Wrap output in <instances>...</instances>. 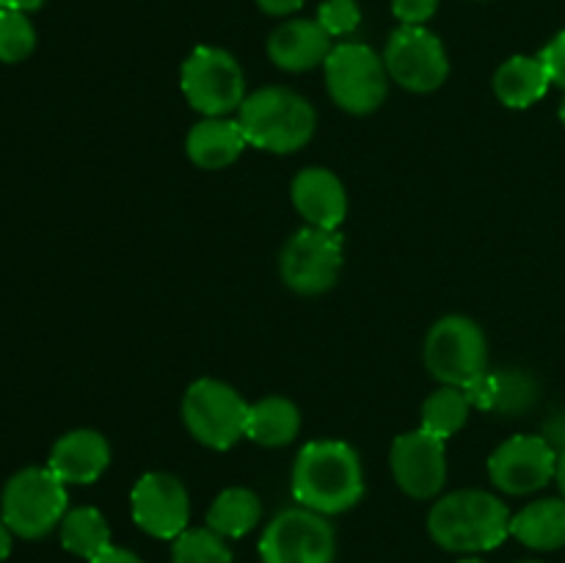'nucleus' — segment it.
Instances as JSON below:
<instances>
[{"instance_id":"nucleus-6","label":"nucleus","mask_w":565,"mask_h":563,"mask_svg":"<svg viewBox=\"0 0 565 563\" xmlns=\"http://www.w3.org/2000/svg\"><path fill=\"white\" fill-rule=\"evenodd\" d=\"M248 406L235 386L218 379H199L182 397V419L199 445L210 450H230L246 436Z\"/></svg>"},{"instance_id":"nucleus-28","label":"nucleus","mask_w":565,"mask_h":563,"mask_svg":"<svg viewBox=\"0 0 565 563\" xmlns=\"http://www.w3.org/2000/svg\"><path fill=\"white\" fill-rule=\"evenodd\" d=\"M318 22L329 31V36H345L362 25V9L356 0H323L318 9Z\"/></svg>"},{"instance_id":"nucleus-34","label":"nucleus","mask_w":565,"mask_h":563,"mask_svg":"<svg viewBox=\"0 0 565 563\" xmlns=\"http://www.w3.org/2000/svg\"><path fill=\"white\" fill-rule=\"evenodd\" d=\"M47 3V0H0V9H14V11H36L42 9V6Z\"/></svg>"},{"instance_id":"nucleus-23","label":"nucleus","mask_w":565,"mask_h":563,"mask_svg":"<svg viewBox=\"0 0 565 563\" xmlns=\"http://www.w3.org/2000/svg\"><path fill=\"white\" fill-rule=\"evenodd\" d=\"M61 533V546L66 552L77 557H86L94 561L97 555H103L105 550H110V528L105 522L103 513L92 506H81L66 511V517L58 524Z\"/></svg>"},{"instance_id":"nucleus-37","label":"nucleus","mask_w":565,"mask_h":563,"mask_svg":"<svg viewBox=\"0 0 565 563\" xmlns=\"http://www.w3.org/2000/svg\"><path fill=\"white\" fill-rule=\"evenodd\" d=\"M458 563H486V561H483V557H461Z\"/></svg>"},{"instance_id":"nucleus-26","label":"nucleus","mask_w":565,"mask_h":563,"mask_svg":"<svg viewBox=\"0 0 565 563\" xmlns=\"http://www.w3.org/2000/svg\"><path fill=\"white\" fill-rule=\"evenodd\" d=\"M539 401V384L527 370L511 368L505 373H494V406L491 412L519 417L522 412L533 408Z\"/></svg>"},{"instance_id":"nucleus-38","label":"nucleus","mask_w":565,"mask_h":563,"mask_svg":"<svg viewBox=\"0 0 565 563\" xmlns=\"http://www.w3.org/2000/svg\"><path fill=\"white\" fill-rule=\"evenodd\" d=\"M561 121L565 125V99L561 103Z\"/></svg>"},{"instance_id":"nucleus-30","label":"nucleus","mask_w":565,"mask_h":563,"mask_svg":"<svg viewBox=\"0 0 565 563\" xmlns=\"http://www.w3.org/2000/svg\"><path fill=\"white\" fill-rule=\"evenodd\" d=\"M541 61H544L552 83L565 88V31L557 33V36L552 39L544 50H541Z\"/></svg>"},{"instance_id":"nucleus-24","label":"nucleus","mask_w":565,"mask_h":563,"mask_svg":"<svg viewBox=\"0 0 565 563\" xmlns=\"http://www.w3.org/2000/svg\"><path fill=\"white\" fill-rule=\"evenodd\" d=\"M469 412H472V403H469L467 392L461 386H445L430 392L423 403V425L428 434L439 436V439H450L452 434L467 425Z\"/></svg>"},{"instance_id":"nucleus-15","label":"nucleus","mask_w":565,"mask_h":563,"mask_svg":"<svg viewBox=\"0 0 565 563\" xmlns=\"http://www.w3.org/2000/svg\"><path fill=\"white\" fill-rule=\"evenodd\" d=\"M292 204L307 226L320 230H340L348 215V193L340 177L323 166H309L298 171L290 185Z\"/></svg>"},{"instance_id":"nucleus-27","label":"nucleus","mask_w":565,"mask_h":563,"mask_svg":"<svg viewBox=\"0 0 565 563\" xmlns=\"http://www.w3.org/2000/svg\"><path fill=\"white\" fill-rule=\"evenodd\" d=\"M36 50V28L25 11L0 9V61L20 64Z\"/></svg>"},{"instance_id":"nucleus-20","label":"nucleus","mask_w":565,"mask_h":563,"mask_svg":"<svg viewBox=\"0 0 565 563\" xmlns=\"http://www.w3.org/2000/svg\"><path fill=\"white\" fill-rule=\"evenodd\" d=\"M511 535L524 546L539 552H552L565 546V500L544 497L511 517Z\"/></svg>"},{"instance_id":"nucleus-14","label":"nucleus","mask_w":565,"mask_h":563,"mask_svg":"<svg viewBox=\"0 0 565 563\" xmlns=\"http://www.w3.org/2000/svg\"><path fill=\"white\" fill-rule=\"evenodd\" d=\"M390 467L403 495L414 500H434L447 484L445 439L425 428L401 434L392 442Z\"/></svg>"},{"instance_id":"nucleus-5","label":"nucleus","mask_w":565,"mask_h":563,"mask_svg":"<svg viewBox=\"0 0 565 563\" xmlns=\"http://www.w3.org/2000/svg\"><path fill=\"white\" fill-rule=\"evenodd\" d=\"M323 72L329 97L345 114L367 116L384 105L390 92V72L384 59L367 44H337L326 59Z\"/></svg>"},{"instance_id":"nucleus-2","label":"nucleus","mask_w":565,"mask_h":563,"mask_svg":"<svg viewBox=\"0 0 565 563\" xmlns=\"http://www.w3.org/2000/svg\"><path fill=\"white\" fill-rule=\"evenodd\" d=\"M511 517L491 491L463 489L439 497L428 513V533L441 550L475 555L497 550L511 535Z\"/></svg>"},{"instance_id":"nucleus-11","label":"nucleus","mask_w":565,"mask_h":563,"mask_svg":"<svg viewBox=\"0 0 565 563\" xmlns=\"http://www.w3.org/2000/svg\"><path fill=\"white\" fill-rule=\"evenodd\" d=\"M390 81L414 94H430L445 86L450 59L441 39L425 25H401L384 50Z\"/></svg>"},{"instance_id":"nucleus-10","label":"nucleus","mask_w":565,"mask_h":563,"mask_svg":"<svg viewBox=\"0 0 565 563\" xmlns=\"http://www.w3.org/2000/svg\"><path fill=\"white\" fill-rule=\"evenodd\" d=\"M334 552L329 519L303 506L276 513L259 539L263 563H334Z\"/></svg>"},{"instance_id":"nucleus-29","label":"nucleus","mask_w":565,"mask_h":563,"mask_svg":"<svg viewBox=\"0 0 565 563\" xmlns=\"http://www.w3.org/2000/svg\"><path fill=\"white\" fill-rule=\"evenodd\" d=\"M439 11V0H392V14L401 25H425Z\"/></svg>"},{"instance_id":"nucleus-33","label":"nucleus","mask_w":565,"mask_h":563,"mask_svg":"<svg viewBox=\"0 0 565 563\" xmlns=\"http://www.w3.org/2000/svg\"><path fill=\"white\" fill-rule=\"evenodd\" d=\"M88 563H143V561L136 555V552L121 550V546H110V550H105L103 555H97Z\"/></svg>"},{"instance_id":"nucleus-22","label":"nucleus","mask_w":565,"mask_h":563,"mask_svg":"<svg viewBox=\"0 0 565 563\" xmlns=\"http://www.w3.org/2000/svg\"><path fill=\"white\" fill-rule=\"evenodd\" d=\"M263 519V500L246 486L224 489L213 500L207 511V528L224 539H241L248 535Z\"/></svg>"},{"instance_id":"nucleus-12","label":"nucleus","mask_w":565,"mask_h":563,"mask_svg":"<svg viewBox=\"0 0 565 563\" xmlns=\"http://www.w3.org/2000/svg\"><path fill=\"white\" fill-rule=\"evenodd\" d=\"M557 472V450L535 434H516L502 442L489 458V478L513 497L544 489Z\"/></svg>"},{"instance_id":"nucleus-7","label":"nucleus","mask_w":565,"mask_h":563,"mask_svg":"<svg viewBox=\"0 0 565 563\" xmlns=\"http://www.w3.org/2000/svg\"><path fill=\"white\" fill-rule=\"evenodd\" d=\"M180 86L188 105L204 116H226L241 110L246 94V75L230 50L202 47L193 50L180 72Z\"/></svg>"},{"instance_id":"nucleus-18","label":"nucleus","mask_w":565,"mask_h":563,"mask_svg":"<svg viewBox=\"0 0 565 563\" xmlns=\"http://www.w3.org/2000/svg\"><path fill=\"white\" fill-rule=\"evenodd\" d=\"M246 136L237 119L226 116H204L188 130L185 152L193 166L204 171H218L235 163L246 149Z\"/></svg>"},{"instance_id":"nucleus-4","label":"nucleus","mask_w":565,"mask_h":563,"mask_svg":"<svg viewBox=\"0 0 565 563\" xmlns=\"http://www.w3.org/2000/svg\"><path fill=\"white\" fill-rule=\"evenodd\" d=\"M70 511L66 484L50 467H25L11 475L0 495V519L20 539H44Z\"/></svg>"},{"instance_id":"nucleus-32","label":"nucleus","mask_w":565,"mask_h":563,"mask_svg":"<svg viewBox=\"0 0 565 563\" xmlns=\"http://www.w3.org/2000/svg\"><path fill=\"white\" fill-rule=\"evenodd\" d=\"M307 0H257L259 9L270 17H287V14H296Z\"/></svg>"},{"instance_id":"nucleus-3","label":"nucleus","mask_w":565,"mask_h":563,"mask_svg":"<svg viewBox=\"0 0 565 563\" xmlns=\"http://www.w3.org/2000/svg\"><path fill=\"white\" fill-rule=\"evenodd\" d=\"M237 121L252 147L290 155L312 141L318 114L312 103L292 88L265 86L243 99Z\"/></svg>"},{"instance_id":"nucleus-39","label":"nucleus","mask_w":565,"mask_h":563,"mask_svg":"<svg viewBox=\"0 0 565 563\" xmlns=\"http://www.w3.org/2000/svg\"><path fill=\"white\" fill-rule=\"evenodd\" d=\"M522 563H544V561H522Z\"/></svg>"},{"instance_id":"nucleus-13","label":"nucleus","mask_w":565,"mask_h":563,"mask_svg":"<svg viewBox=\"0 0 565 563\" xmlns=\"http://www.w3.org/2000/svg\"><path fill=\"white\" fill-rule=\"evenodd\" d=\"M130 511L143 533L174 541L191 522V497L177 475L147 472L132 486Z\"/></svg>"},{"instance_id":"nucleus-25","label":"nucleus","mask_w":565,"mask_h":563,"mask_svg":"<svg viewBox=\"0 0 565 563\" xmlns=\"http://www.w3.org/2000/svg\"><path fill=\"white\" fill-rule=\"evenodd\" d=\"M171 563H232V550L215 530L188 528L174 539Z\"/></svg>"},{"instance_id":"nucleus-21","label":"nucleus","mask_w":565,"mask_h":563,"mask_svg":"<svg viewBox=\"0 0 565 563\" xmlns=\"http://www.w3.org/2000/svg\"><path fill=\"white\" fill-rule=\"evenodd\" d=\"M301 431V412L290 397L268 395L248 406L246 436L263 447H285Z\"/></svg>"},{"instance_id":"nucleus-31","label":"nucleus","mask_w":565,"mask_h":563,"mask_svg":"<svg viewBox=\"0 0 565 563\" xmlns=\"http://www.w3.org/2000/svg\"><path fill=\"white\" fill-rule=\"evenodd\" d=\"M541 436H544V439L550 442L552 447H555L557 456H561V453L565 450V412H557L555 417L546 419L544 434H541Z\"/></svg>"},{"instance_id":"nucleus-1","label":"nucleus","mask_w":565,"mask_h":563,"mask_svg":"<svg viewBox=\"0 0 565 563\" xmlns=\"http://www.w3.org/2000/svg\"><path fill=\"white\" fill-rule=\"evenodd\" d=\"M362 495V458L348 442L315 439L301 447L292 464V497L298 506L334 517L351 511Z\"/></svg>"},{"instance_id":"nucleus-19","label":"nucleus","mask_w":565,"mask_h":563,"mask_svg":"<svg viewBox=\"0 0 565 563\" xmlns=\"http://www.w3.org/2000/svg\"><path fill=\"white\" fill-rule=\"evenodd\" d=\"M552 86L541 55H513L497 70L494 94L505 108L524 110L539 103Z\"/></svg>"},{"instance_id":"nucleus-8","label":"nucleus","mask_w":565,"mask_h":563,"mask_svg":"<svg viewBox=\"0 0 565 563\" xmlns=\"http://www.w3.org/2000/svg\"><path fill=\"white\" fill-rule=\"evenodd\" d=\"M489 346L486 334L472 318L447 315L430 326L425 337V368L445 386H467L486 373Z\"/></svg>"},{"instance_id":"nucleus-17","label":"nucleus","mask_w":565,"mask_h":563,"mask_svg":"<svg viewBox=\"0 0 565 563\" xmlns=\"http://www.w3.org/2000/svg\"><path fill=\"white\" fill-rule=\"evenodd\" d=\"M334 50L318 20H287L268 36V59L285 72H309L326 64Z\"/></svg>"},{"instance_id":"nucleus-35","label":"nucleus","mask_w":565,"mask_h":563,"mask_svg":"<svg viewBox=\"0 0 565 563\" xmlns=\"http://www.w3.org/2000/svg\"><path fill=\"white\" fill-rule=\"evenodd\" d=\"M11 546H14V533H11L9 524L0 519V563L11 555Z\"/></svg>"},{"instance_id":"nucleus-9","label":"nucleus","mask_w":565,"mask_h":563,"mask_svg":"<svg viewBox=\"0 0 565 563\" xmlns=\"http://www.w3.org/2000/svg\"><path fill=\"white\" fill-rule=\"evenodd\" d=\"M342 270V237L337 230L303 226L285 243L279 257L281 282L298 296H323Z\"/></svg>"},{"instance_id":"nucleus-36","label":"nucleus","mask_w":565,"mask_h":563,"mask_svg":"<svg viewBox=\"0 0 565 563\" xmlns=\"http://www.w3.org/2000/svg\"><path fill=\"white\" fill-rule=\"evenodd\" d=\"M555 480H557V486H561L563 500H565V450L561 453V456H557V472H555Z\"/></svg>"},{"instance_id":"nucleus-16","label":"nucleus","mask_w":565,"mask_h":563,"mask_svg":"<svg viewBox=\"0 0 565 563\" xmlns=\"http://www.w3.org/2000/svg\"><path fill=\"white\" fill-rule=\"evenodd\" d=\"M110 464V445L99 431L75 428L61 436L53 445L47 467L58 475L64 484H94L103 478Z\"/></svg>"}]
</instances>
